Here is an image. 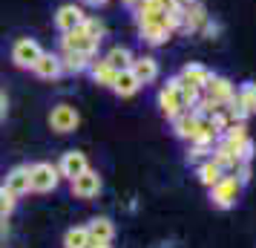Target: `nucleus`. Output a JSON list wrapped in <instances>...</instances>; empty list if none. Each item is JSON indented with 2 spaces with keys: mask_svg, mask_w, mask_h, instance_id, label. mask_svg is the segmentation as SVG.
I'll use <instances>...</instances> for the list:
<instances>
[{
  "mask_svg": "<svg viewBox=\"0 0 256 248\" xmlns=\"http://www.w3.org/2000/svg\"><path fill=\"white\" fill-rule=\"evenodd\" d=\"M210 202L222 208V211H230L233 205L239 202V193H242V182L233 176V173H222L216 185H210Z\"/></svg>",
  "mask_w": 256,
  "mask_h": 248,
  "instance_id": "nucleus-1",
  "label": "nucleus"
},
{
  "mask_svg": "<svg viewBox=\"0 0 256 248\" xmlns=\"http://www.w3.org/2000/svg\"><path fill=\"white\" fill-rule=\"evenodd\" d=\"M60 182L58 165H49V162H38L29 167V190L32 193H49L55 190Z\"/></svg>",
  "mask_w": 256,
  "mask_h": 248,
  "instance_id": "nucleus-2",
  "label": "nucleus"
},
{
  "mask_svg": "<svg viewBox=\"0 0 256 248\" xmlns=\"http://www.w3.org/2000/svg\"><path fill=\"white\" fill-rule=\"evenodd\" d=\"M202 95H208L216 107H224V104H230V101H233L236 87H233L230 78H224V75H213V72H210L208 84L202 87Z\"/></svg>",
  "mask_w": 256,
  "mask_h": 248,
  "instance_id": "nucleus-3",
  "label": "nucleus"
},
{
  "mask_svg": "<svg viewBox=\"0 0 256 248\" xmlns=\"http://www.w3.org/2000/svg\"><path fill=\"white\" fill-rule=\"evenodd\" d=\"M98 47H101V41L90 38L81 26H75V29H70V32H60V49H66V52H86V55L95 58Z\"/></svg>",
  "mask_w": 256,
  "mask_h": 248,
  "instance_id": "nucleus-4",
  "label": "nucleus"
},
{
  "mask_svg": "<svg viewBox=\"0 0 256 248\" xmlns=\"http://www.w3.org/2000/svg\"><path fill=\"white\" fill-rule=\"evenodd\" d=\"M40 44H38L35 38H18L12 44V61L14 67H20V70H32L35 67V61L40 58Z\"/></svg>",
  "mask_w": 256,
  "mask_h": 248,
  "instance_id": "nucleus-5",
  "label": "nucleus"
},
{
  "mask_svg": "<svg viewBox=\"0 0 256 248\" xmlns=\"http://www.w3.org/2000/svg\"><path fill=\"white\" fill-rule=\"evenodd\" d=\"M78 124H81V116H78V110L72 104H55L52 107V113H49V127L55 133H72V130H78Z\"/></svg>",
  "mask_w": 256,
  "mask_h": 248,
  "instance_id": "nucleus-6",
  "label": "nucleus"
},
{
  "mask_svg": "<svg viewBox=\"0 0 256 248\" xmlns=\"http://www.w3.org/2000/svg\"><path fill=\"white\" fill-rule=\"evenodd\" d=\"M176 81H178V75H173L170 81L164 84L162 90H158V107H162V113L170 121H173L178 113H184L187 107L182 104V95H178V87H176Z\"/></svg>",
  "mask_w": 256,
  "mask_h": 248,
  "instance_id": "nucleus-7",
  "label": "nucleus"
},
{
  "mask_svg": "<svg viewBox=\"0 0 256 248\" xmlns=\"http://www.w3.org/2000/svg\"><path fill=\"white\" fill-rule=\"evenodd\" d=\"M101 176H98V170L92 167H86L81 176L72 179V196H78V199H95L98 193H101Z\"/></svg>",
  "mask_w": 256,
  "mask_h": 248,
  "instance_id": "nucleus-8",
  "label": "nucleus"
},
{
  "mask_svg": "<svg viewBox=\"0 0 256 248\" xmlns=\"http://www.w3.org/2000/svg\"><path fill=\"white\" fill-rule=\"evenodd\" d=\"M208 18H210V15H208V9H204V3L193 0V3H187V6H184V15H182V26H178V32H184V35H198V29L204 26Z\"/></svg>",
  "mask_w": 256,
  "mask_h": 248,
  "instance_id": "nucleus-9",
  "label": "nucleus"
},
{
  "mask_svg": "<svg viewBox=\"0 0 256 248\" xmlns=\"http://www.w3.org/2000/svg\"><path fill=\"white\" fill-rule=\"evenodd\" d=\"M90 167V162H86V153H81V150H66V153L60 156V162H58V173L60 179H75V176H81L84 170Z\"/></svg>",
  "mask_w": 256,
  "mask_h": 248,
  "instance_id": "nucleus-10",
  "label": "nucleus"
},
{
  "mask_svg": "<svg viewBox=\"0 0 256 248\" xmlns=\"http://www.w3.org/2000/svg\"><path fill=\"white\" fill-rule=\"evenodd\" d=\"M138 35H141V41H144L147 47H164V44L173 38V29L164 24V18H162V21H156V24L138 26Z\"/></svg>",
  "mask_w": 256,
  "mask_h": 248,
  "instance_id": "nucleus-11",
  "label": "nucleus"
},
{
  "mask_svg": "<svg viewBox=\"0 0 256 248\" xmlns=\"http://www.w3.org/2000/svg\"><path fill=\"white\" fill-rule=\"evenodd\" d=\"M84 18H86V12H84L78 3H64L58 12H55V26H58V32H70V29L84 24Z\"/></svg>",
  "mask_w": 256,
  "mask_h": 248,
  "instance_id": "nucleus-12",
  "label": "nucleus"
},
{
  "mask_svg": "<svg viewBox=\"0 0 256 248\" xmlns=\"http://www.w3.org/2000/svg\"><path fill=\"white\" fill-rule=\"evenodd\" d=\"M198 124H202V116H196L193 110H184V113H178L173 118V133L184 142H193L198 133Z\"/></svg>",
  "mask_w": 256,
  "mask_h": 248,
  "instance_id": "nucleus-13",
  "label": "nucleus"
},
{
  "mask_svg": "<svg viewBox=\"0 0 256 248\" xmlns=\"http://www.w3.org/2000/svg\"><path fill=\"white\" fill-rule=\"evenodd\" d=\"M130 70H132V75L141 81V87L144 84H152L156 78H158V61L152 58V55H136L132 58V64H130Z\"/></svg>",
  "mask_w": 256,
  "mask_h": 248,
  "instance_id": "nucleus-14",
  "label": "nucleus"
},
{
  "mask_svg": "<svg viewBox=\"0 0 256 248\" xmlns=\"http://www.w3.org/2000/svg\"><path fill=\"white\" fill-rule=\"evenodd\" d=\"M32 72H35L38 78H44V81H55V78L64 75V70H60V58L58 55H52V52H40V58L35 61Z\"/></svg>",
  "mask_w": 256,
  "mask_h": 248,
  "instance_id": "nucleus-15",
  "label": "nucleus"
},
{
  "mask_svg": "<svg viewBox=\"0 0 256 248\" xmlns=\"http://www.w3.org/2000/svg\"><path fill=\"white\" fill-rule=\"evenodd\" d=\"M3 188L9 190V193H14V196H24V193H29V165L12 167V170L6 173Z\"/></svg>",
  "mask_w": 256,
  "mask_h": 248,
  "instance_id": "nucleus-16",
  "label": "nucleus"
},
{
  "mask_svg": "<svg viewBox=\"0 0 256 248\" xmlns=\"http://www.w3.org/2000/svg\"><path fill=\"white\" fill-rule=\"evenodd\" d=\"M58 58H60V70L72 72V75L86 72L90 70V64H92V55H86V52H66V49H60Z\"/></svg>",
  "mask_w": 256,
  "mask_h": 248,
  "instance_id": "nucleus-17",
  "label": "nucleus"
},
{
  "mask_svg": "<svg viewBox=\"0 0 256 248\" xmlns=\"http://www.w3.org/2000/svg\"><path fill=\"white\" fill-rule=\"evenodd\" d=\"M110 90H112L118 98H132V95L141 90V81L132 75V70H121V72L116 75V84H112Z\"/></svg>",
  "mask_w": 256,
  "mask_h": 248,
  "instance_id": "nucleus-18",
  "label": "nucleus"
},
{
  "mask_svg": "<svg viewBox=\"0 0 256 248\" xmlns=\"http://www.w3.org/2000/svg\"><path fill=\"white\" fill-rule=\"evenodd\" d=\"M86 231H90V239L95 242H112V236H116V225L110 216H95L86 222Z\"/></svg>",
  "mask_w": 256,
  "mask_h": 248,
  "instance_id": "nucleus-19",
  "label": "nucleus"
},
{
  "mask_svg": "<svg viewBox=\"0 0 256 248\" xmlns=\"http://www.w3.org/2000/svg\"><path fill=\"white\" fill-rule=\"evenodd\" d=\"M90 75H92V81L98 84V87H112L118 70L116 67H110L104 58H98V61L92 58V64H90Z\"/></svg>",
  "mask_w": 256,
  "mask_h": 248,
  "instance_id": "nucleus-20",
  "label": "nucleus"
},
{
  "mask_svg": "<svg viewBox=\"0 0 256 248\" xmlns=\"http://www.w3.org/2000/svg\"><path fill=\"white\" fill-rule=\"evenodd\" d=\"M222 173H224V170H222V167L216 165L213 159H204V162H198V165H196V176H198V182H202L204 188H210V185H216Z\"/></svg>",
  "mask_w": 256,
  "mask_h": 248,
  "instance_id": "nucleus-21",
  "label": "nucleus"
},
{
  "mask_svg": "<svg viewBox=\"0 0 256 248\" xmlns=\"http://www.w3.org/2000/svg\"><path fill=\"white\" fill-rule=\"evenodd\" d=\"M178 78H184L187 84H193V87H204L208 84V78H210V70L204 67V64H187L184 70L178 72Z\"/></svg>",
  "mask_w": 256,
  "mask_h": 248,
  "instance_id": "nucleus-22",
  "label": "nucleus"
},
{
  "mask_svg": "<svg viewBox=\"0 0 256 248\" xmlns=\"http://www.w3.org/2000/svg\"><path fill=\"white\" fill-rule=\"evenodd\" d=\"M132 58H136V55H132L127 47H112V49H110V52L104 55V61L110 64V67H116L118 72H121V70H130Z\"/></svg>",
  "mask_w": 256,
  "mask_h": 248,
  "instance_id": "nucleus-23",
  "label": "nucleus"
},
{
  "mask_svg": "<svg viewBox=\"0 0 256 248\" xmlns=\"http://www.w3.org/2000/svg\"><path fill=\"white\" fill-rule=\"evenodd\" d=\"M236 101L248 110V116H256V81H244L236 90Z\"/></svg>",
  "mask_w": 256,
  "mask_h": 248,
  "instance_id": "nucleus-24",
  "label": "nucleus"
},
{
  "mask_svg": "<svg viewBox=\"0 0 256 248\" xmlns=\"http://www.w3.org/2000/svg\"><path fill=\"white\" fill-rule=\"evenodd\" d=\"M90 245V231L86 225H78V228H70L64 234V248H86Z\"/></svg>",
  "mask_w": 256,
  "mask_h": 248,
  "instance_id": "nucleus-25",
  "label": "nucleus"
},
{
  "mask_svg": "<svg viewBox=\"0 0 256 248\" xmlns=\"http://www.w3.org/2000/svg\"><path fill=\"white\" fill-rule=\"evenodd\" d=\"M176 87H178V95H182V104H184L187 110H193V107H196V101L202 98V90H198V87H193V84H187L184 78H178V81H176Z\"/></svg>",
  "mask_w": 256,
  "mask_h": 248,
  "instance_id": "nucleus-26",
  "label": "nucleus"
},
{
  "mask_svg": "<svg viewBox=\"0 0 256 248\" xmlns=\"http://www.w3.org/2000/svg\"><path fill=\"white\" fill-rule=\"evenodd\" d=\"M81 29H84L90 38H95V41H104V35H106V24L101 21V18H90V15L84 18Z\"/></svg>",
  "mask_w": 256,
  "mask_h": 248,
  "instance_id": "nucleus-27",
  "label": "nucleus"
},
{
  "mask_svg": "<svg viewBox=\"0 0 256 248\" xmlns=\"http://www.w3.org/2000/svg\"><path fill=\"white\" fill-rule=\"evenodd\" d=\"M210 153H213V147H204V144H190V147H187V162H190V165H198V162L210 159Z\"/></svg>",
  "mask_w": 256,
  "mask_h": 248,
  "instance_id": "nucleus-28",
  "label": "nucleus"
},
{
  "mask_svg": "<svg viewBox=\"0 0 256 248\" xmlns=\"http://www.w3.org/2000/svg\"><path fill=\"white\" fill-rule=\"evenodd\" d=\"M14 202H18V196H14V193H9L6 188H0V222H3V219L14 211Z\"/></svg>",
  "mask_w": 256,
  "mask_h": 248,
  "instance_id": "nucleus-29",
  "label": "nucleus"
},
{
  "mask_svg": "<svg viewBox=\"0 0 256 248\" xmlns=\"http://www.w3.org/2000/svg\"><path fill=\"white\" fill-rule=\"evenodd\" d=\"M254 156H256V144H254V139L248 136V139L236 147V162H254Z\"/></svg>",
  "mask_w": 256,
  "mask_h": 248,
  "instance_id": "nucleus-30",
  "label": "nucleus"
},
{
  "mask_svg": "<svg viewBox=\"0 0 256 248\" xmlns=\"http://www.w3.org/2000/svg\"><path fill=\"white\" fill-rule=\"evenodd\" d=\"M224 113H228V118H230V121H248V118H250V116H248V110L236 101V95H233L230 104H224Z\"/></svg>",
  "mask_w": 256,
  "mask_h": 248,
  "instance_id": "nucleus-31",
  "label": "nucleus"
},
{
  "mask_svg": "<svg viewBox=\"0 0 256 248\" xmlns=\"http://www.w3.org/2000/svg\"><path fill=\"white\" fill-rule=\"evenodd\" d=\"M233 176L239 179V182H242V188H244V185H248V182L254 179V170H250V162H239V165H236V170H233Z\"/></svg>",
  "mask_w": 256,
  "mask_h": 248,
  "instance_id": "nucleus-32",
  "label": "nucleus"
},
{
  "mask_svg": "<svg viewBox=\"0 0 256 248\" xmlns=\"http://www.w3.org/2000/svg\"><path fill=\"white\" fill-rule=\"evenodd\" d=\"M219 32H222V26L216 24V21H210V18L204 21V26L198 29V35H202V38H210V41H213V38L219 35Z\"/></svg>",
  "mask_w": 256,
  "mask_h": 248,
  "instance_id": "nucleus-33",
  "label": "nucleus"
},
{
  "mask_svg": "<svg viewBox=\"0 0 256 248\" xmlns=\"http://www.w3.org/2000/svg\"><path fill=\"white\" fill-rule=\"evenodd\" d=\"M6 107H9V104H6V95L0 93V118L6 116Z\"/></svg>",
  "mask_w": 256,
  "mask_h": 248,
  "instance_id": "nucleus-34",
  "label": "nucleus"
},
{
  "mask_svg": "<svg viewBox=\"0 0 256 248\" xmlns=\"http://www.w3.org/2000/svg\"><path fill=\"white\" fill-rule=\"evenodd\" d=\"M86 248H112V245H110V242H95V239H90V245Z\"/></svg>",
  "mask_w": 256,
  "mask_h": 248,
  "instance_id": "nucleus-35",
  "label": "nucleus"
},
{
  "mask_svg": "<svg viewBox=\"0 0 256 248\" xmlns=\"http://www.w3.org/2000/svg\"><path fill=\"white\" fill-rule=\"evenodd\" d=\"M84 3H86V6H95V9H98V6H104V3H110V0H84Z\"/></svg>",
  "mask_w": 256,
  "mask_h": 248,
  "instance_id": "nucleus-36",
  "label": "nucleus"
},
{
  "mask_svg": "<svg viewBox=\"0 0 256 248\" xmlns=\"http://www.w3.org/2000/svg\"><path fill=\"white\" fill-rule=\"evenodd\" d=\"M121 3H124V6H130V9H136V6H138L141 0H121Z\"/></svg>",
  "mask_w": 256,
  "mask_h": 248,
  "instance_id": "nucleus-37",
  "label": "nucleus"
},
{
  "mask_svg": "<svg viewBox=\"0 0 256 248\" xmlns=\"http://www.w3.org/2000/svg\"><path fill=\"white\" fill-rule=\"evenodd\" d=\"M178 3H184V6H187V3H193V0H178Z\"/></svg>",
  "mask_w": 256,
  "mask_h": 248,
  "instance_id": "nucleus-38",
  "label": "nucleus"
}]
</instances>
